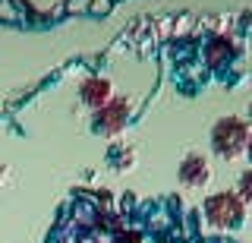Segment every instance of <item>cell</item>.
I'll use <instances>...</instances> for the list:
<instances>
[{
    "instance_id": "obj_1",
    "label": "cell",
    "mask_w": 252,
    "mask_h": 243,
    "mask_svg": "<svg viewBox=\"0 0 252 243\" xmlns=\"http://www.w3.org/2000/svg\"><path fill=\"white\" fill-rule=\"evenodd\" d=\"M208 218L215 224H233L236 218H240V202L233 199V196H215V199L208 202Z\"/></svg>"
},
{
    "instance_id": "obj_2",
    "label": "cell",
    "mask_w": 252,
    "mask_h": 243,
    "mask_svg": "<svg viewBox=\"0 0 252 243\" xmlns=\"http://www.w3.org/2000/svg\"><path fill=\"white\" fill-rule=\"evenodd\" d=\"M82 95H85V101H89V104H104V101H107V82H104V79H92V82L82 89Z\"/></svg>"
},
{
    "instance_id": "obj_3",
    "label": "cell",
    "mask_w": 252,
    "mask_h": 243,
    "mask_svg": "<svg viewBox=\"0 0 252 243\" xmlns=\"http://www.w3.org/2000/svg\"><path fill=\"white\" fill-rule=\"evenodd\" d=\"M0 19H6V22L16 19V6L10 3V0H0Z\"/></svg>"
},
{
    "instance_id": "obj_4",
    "label": "cell",
    "mask_w": 252,
    "mask_h": 243,
    "mask_svg": "<svg viewBox=\"0 0 252 243\" xmlns=\"http://www.w3.org/2000/svg\"><path fill=\"white\" fill-rule=\"evenodd\" d=\"M89 6H92V13H107L110 10V0H92Z\"/></svg>"
},
{
    "instance_id": "obj_5",
    "label": "cell",
    "mask_w": 252,
    "mask_h": 243,
    "mask_svg": "<svg viewBox=\"0 0 252 243\" xmlns=\"http://www.w3.org/2000/svg\"><path fill=\"white\" fill-rule=\"evenodd\" d=\"M89 3H92V0H69V3H66V10H69V13H79V10H85Z\"/></svg>"
}]
</instances>
